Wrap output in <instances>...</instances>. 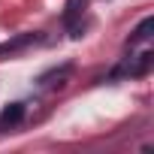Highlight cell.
I'll return each mask as SVG.
<instances>
[{
	"instance_id": "2",
	"label": "cell",
	"mask_w": 154,
	"mask_h": 154,
	"mask_svg": "<svg viewBox=\"0 0 154 154\" xmlns=\"http://www.w3.org/2000/svg\"><path fill=\"white\" fill-rule=\"evenodd\" d=\"M24 121V103H12L0 112V130H12Z\"/></svg>"
},
{
	"instance_id": "1",
	"label": "cell",
	"mask_w": 154,
	"mask_h": 154,
	"mask_svg": "<svg viewBox=\"0 0 154 154\" xmlns=\"http://www.w3.org/2000/svg\"><path fill=\"white\" fill-rule=\"evenodd\" d=\"M151 63H154V51H151V45L127 48V54L118 60V66L106 75V79H109V82H115V79H142V75L151 72Z\"/></svg>"
},
{
	"instance_id": "3",
	"label": "cell",
	"mask_w": 154,
	"mask_h": 154,
	"mask_svg": "<svg viewBox=\"0 0 154 154\" xmlns=\"http://www.w3.org/2000/svg\"><path fill=\"white\" fill-rule=\"evenodd\" d=\"M30 42H36L33 33H27V36H21V39H15V42H3V45H0V54H12V51H18V48H24V45H30Z\"/></svg>"
}]
</instances>
